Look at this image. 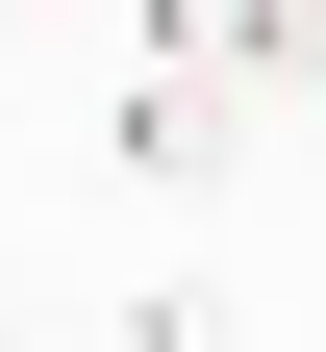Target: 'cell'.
Returning a JSON list of instances; mask_svg holds the SVG:
<instances>
[{
	"label": "cell",
	"instance_id": "4",
	"mask_svg": "<svg viewBox=\"0 0 326 352\" xmlns=\"http://www.w3.org/2000/svg\"><path fill=\"white\" fill-rule=\"evenodd\" d=\"M0 352H25V327H0Z\"/></svg>",
	"mask_w": 326,
	"mask_h": 352
},
{
	"label": "cell",
	"instance_id": "1",
	"mask_svg": "<svg viewBox=\"0 0 326 352\" xmlns=\"http://www.w3.org/2000/svg\"><path fill=\"white\" fill-rule=\"evenodd\" d=\"M151 51L201 76V101L226 76H251V101H326V0H151Z\"/></svg>",
	"mask_w": 326,
	"mask_h": 352
},
{
	"label": "cell",
	"instance_id": "2",
	"mask_svg": "<svg viewBox=\"0 0 326 352\" xmlns=\"http://www.w3.org/2000/svg\"><path fill=\"white\" fill-rule=\"evenodd\" d=\"M226 151H251V126H226L201 76H126V101H101V176H226Z\"/></svg>",
	"mask_w": 326,
	"mask_h": 352
},
{
	"label": "cell",
	"instance_id": "3",
	"mask_svg": "<svg viewBox=\"0 0 326 352\" xmlns=\"http://www.w3.org/2000/svg\"><path fill=\"white\" fill-rule=\"evenodd\" d=\"M0 25H25V0H0Z\"/></svg>",
	"mask_w": 326,
	"mask_h": 352
}]
</instances>
